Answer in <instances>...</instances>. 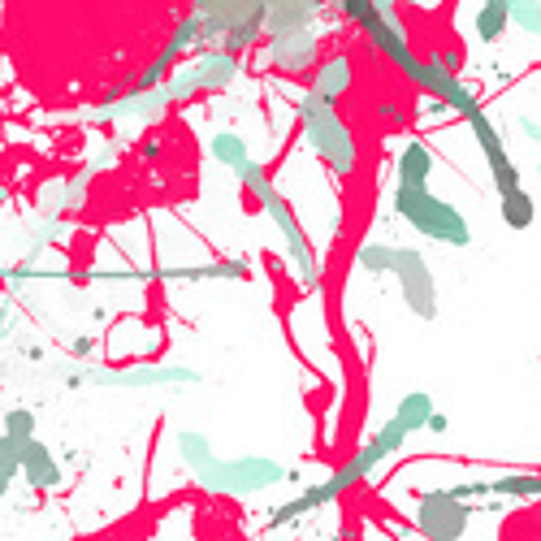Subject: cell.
<instances>
[{"label": "cell", "mask_w": 541, "mask_h": 541, "mask_svg": "<svg viewBox=\"0 0 541 541\" xmlns=\"http://www.w3.org/2000/svg\"><path fill=\"white\" fill-rule=\"evenodd\" d=\"M351 87H355V61L347 57V52H329V57H321L312 65V91L321 100L338 104Z\"/></svg>", "instance_id": "cell-16"}, {"label": "cell", "mask_w": 541, "mask_h": 541, "mask_svg": "<svg viewBox=\"0 0 541 541\" xmlns=\"http://www.w3.org/2000/svg\"><path fill=\"white\" fill-rule=\"evenodd\" d=\"M334 5H338V0H334Z\"/></svg>", "instance_id": "cell-41"}, {"label": "cell", "mask_w": 541, "mask_h": 541, "mask_svg": "<svg viewBox=\"0 0 541 541\" xmlns=\"http://www.w3.org/2000/svg\"><path fill=\"white\" fill-rule=\"evenodd\" d=\"M91 351H96V338H91V334H78V338L70 342V355H74V360H87Z\"/></svg>", "instance_id": "cell-33"}, {"label": "cell", "mask_w": 541, "mask_h": 541, "mask_svg": "<svg viewBox=\"0 0 541 541\" xmlns=\"http://www.w3.org/2000/svg\"><path fill=\"white\" fill-rule=\"evenodd\" d=\"M122 152H126V143H122V139H109V143H104V148H96V152L87 156V169H91V174H100V169H109V165H113Z\"/></svg>", "instance_id": "cell-31"}, {"label": "cell", "mask_w": 541, "mask_h": 541, "mask_svg": "<svg viewBox=\"0 0 541 541\" xmlns=\"http://www.w3.org/2000/svg\"><path fill=\"white\" fill-rule=\"evenodd\" d=\"M498 5H511V0H498Z\"/></svg>", "instance_id": "cell-40"}, {"label": "cell", "mask_w": 541, "mask_h": 541, "mask_svg": "<svg viewBox=\"0 0 541 541\" xmlns=\"http://www.w3.org/2000/svg\"><path fill=\"white\" fill-rule=\"evenodd\" d=\"M433 169H438V161H433L429 143H403V152L394 156V182H407V187H429Z\"/></svg>", "instance_id": "cell-19"}, {"label": "cell", "mask_w": 541, "mask_h": 541, "mask_svg": "<svg viewBox=\"0 0 541 541\" xmlns=\"http://www.w3.org/2000/svg\"><path fill=\"white\" fill-rule=\"evenodd\" d=\"M252 269H247L243 256L234 260H213V265H195V269H156L152 277H169V282H239V277H247Z\"/></svg>", "instance_id": "cell-20"}, {"label": "cell", "mask_w": 541, "mask_h": 541, "mask_svg": "<svg viewBox=\"0 0 541 541\" xmlns=\"http://www.w3.org/2000/svg\"><path fill=\"white\" fill-rule=\"evenodd\" d=\"M394 277L403 286V303L420 321H438V277H433L425 252L416 247H399L394 252Z\"/></svg>", "instance_id": "cell-12"}, {"label": "cell", "mask_w": 541, "mask_h": 541, "mask_svg": "<svg viewBox=\"0 0 541 541\" xmlns=\"http://www.w3.org/2000/svg\"><path fill=\"white\" fill-rule=\"evenodd\" d=\"M325 0H265V31H295V26H312Z\"/></svg>", "instance_id": "cell-18"}, {"label": "cell", "mask_w": 541, "mask_h": 541, "mask_svg": "<svg viewBox=\"0 0 541 541\" xmlns=\"http://www.w3.org/2000/svg\"><path fill=\"white\" fill-rule=\"evenodd\" d=\"M498 217H503L507 230L524 234V230H533V221H537V200L524 187L503 191V195H498Z\"/></svg>", "instance_id": "cell-21"}, {"label": "cell", "mask_w": 541, "mask_h": 541, "mask_svg": "<svg viewBox=\"0 0 541 541\" xmlns=\"http://www.w3.org/2000/svg\"><path fill=\"white\" fill-rule=\"evenodd\" d=\"M5 433H13L18 442L35 438V412H31V407H9V412H5Z\"/></svg>", "instance_id": "cell-29"}, {"label": "cell", "mask_w": 541, "mask_h": 541, "mask_svg": "<svg viewBox=\"0 0 541 541\" xmlns=\"http://www.w3.org/2000/svg\"><path fill=\"white\" fill-rule=\"evenodd\" d=\"M174 109V100H169V87L156 83V87H113L104 104H91L78 117L91 126H104V122H139V126H156L161 117Z\"/></svg>", "instance_id": "cell-10"}, {"label": "cell", "mask_w": 541, "mask_h": 541, "mask_svg": "<svg viewBox=\"0 0 541 541\" xmlns=\"http://www.w3.org/2000/svg\"><path fill=\"white\" fill-rule=\"evenodd\" d=\"M61 234H65V221H61V217H52V213H44V217H39L35 226H31V234H26V252H22V265H35V260H39V252H48V247L57 243Z\"/></svg>", "instance_id": "cell-26"}, {"label": "cell", "mask_w": 541, "mask_h": 541, "mask_svg": "<svg viewBox=\"0 0 541 541\" xmlns=\"http://www.w3.org/2000/svg\"><path fill=\"white\" fill-rule=\"evenodd\" d=\"M394 252H399L394 243H364L360 252H355V269L368 273V277L394 273Z\"/></svg>", "instance_id": "cell-27"}, {"label": "cell", "mask_w": 541, "mask_h": 541, "mask_svg": "<svg viewBox=\"0 0 541 541\" xmlns=\"http://www.w3.org/2000/svg\"><path fill=\"white\" fill-rule=\"evenodd\" d=\"M0 468H9L13 477H22V442L13 433H0Z\"/></svg>", "instance_id": "cell-30"}, {"label": "cell", "mask_w": 541, "mask_h": 541, "mask_svg": "<svg viewBox=\"0 0 541 541\" xmlns=\"http://www.w3.org/2000/svg\"><path fill=\"white\" fill-rule=\"evenodd\" d=\"M22 481L31 485V490H39V494L61 490V481H65L57 455H52L39 438H26V442H22Z\"/></svg>", "instance_id": "cell-14"}, {"label": "cell", "mask_w": 541, "mask_h": 541, "mask_svg": "<svg viewBox=\"0 0 541 541\" xmlns=\"http://www.w3.org/2000/svg\"><path fill=\"white\" fill-rule=\"evenodd\" d=\"M208 156H213L217 165H226L230 174H234V169H239L252 152H247V139L239 135V130H217V135L208 139Z\"/></svg>", "instance_id": "cell-25"}, {"label": "cell", "mask_w": 541, "mask_h": 541, "mask_svg": "<svg viewBox=\"0 0 541 541\" xmlns=\"http://www.w3.org/2000/svg\"><path fill=\"white\" fill-rule=\"evenodd\" d=\"M416 433L403 425L399 416H390L386 425H381L377 433H373V442L368 446H360L347 464H342L334 477H325V481H316V485H308V490H299L295 498H286V503H277L273 507V516L265 520V529H286V524H295V520H303V516H312V511H321V507H329L334 498H342L347 490H355L360 481H368L373 472L386 464L390 455H399L407 442H412Z\"/></svg>", "instance_id": "cell-1"}, {"label": "cell", "mask_w": 541, "mask_h": 541, "mask_svg": "<svg viewBox=\"0 0 541 541\" xmlns=\"http://www.w3.org/2000/svg\"><path fill=\"white\" fill-rule=\"evenodd\" d=\"M299 472L286 468L282 459H269V455H239V459H213L195 485L208 494H221V498H252V494H265L273 485H295Z\"/></svg>", "instance_id": "cell-4"}, {"label": "cell", "mask_w": 541, "mask_h": 541, "mask_svg": "<svg viewBox=\"0 0 541 541\" xmlns=\"http://www.w3.org/2000/svg\"><path fill=\"white\" fill-rule=\"evenodd\" d=\"M342 18L351 26H360L364 39L373 44L381 57H386L394 70H399L407 83L420 87V78H425V57H416V48L407 44V31H403V18H390V13H381L373 0H338Z\"/></svg>", "instance_id": "cell-6"}, {"label": "cell", "mask_w": 541, "mask_h": 541, "mask_svg": "<svg viewBox=\"0 0 541 541\" xmlns=\"http://www.w3.org/2000/svg\"><path fill=\"white\" fill-rule=\"evenodd\" d=\"M433 412H438V399H433L429 390H407L403 399L394 403V416H399L412 433H425V425H429Z\"/></svg>", "instance_id": "cell-23"}, {"label": "cell", "mask_w": 541, "mask_h": 541, "mask_svg": "<svg viewBox=\"0 0 541 541\" xmlns=\"http://www.w3.org/2000/svg\"><path fill=\"white\" fill-rule=\"evenodd\" d=\"M234 178L243 182V191L256 200V208L265 213L277 234H282V247H286V260H290V269H295V282L303 290H316L321 286V260H316L312 252V243H308V234H303V221L299 213L290 208V200L282 191H277V182L269 178V169L256 161V156H247V161L234 169Z\"/></svg>", "instance_id": "cell-2"}, {"label": "cell", "mask_w": 541, "mask_h": 541, "mask_svg": "<svg viewBox=\"0 0 541 541\" xmlns=\"http://www.w3.org/2000/svg\"><path fill=\"white\" fill-rule=\"evenodd\" d=\"M477 516L472 498H459L455 490H425L416 498V533L429 541H464Z\"/></svg>", "instance_id": "cell-11"}, {"label": "cell", "mask_w": 541, "mask_h": 541, "mask_svg": "<svg viewBox=\"0 0 541 541\" xmlns=\"http://www.w3.org/2000/svg\"><path fill=\"white\" fill-rule=\"evenodd\" d=\"M9 490H13V472L0 468V498H9Z\"/></svg>", "instance_id": "cell-38"}, {"label": "cell", "mask_w": 541, "mask_h": 541, "mask_svg": "<svg viewBox=\"0 0 541 541\" xmlns=\"http://www.w3.org/2000/svg\"><path fill=\"white\" fill-rule=\"evenodd\" d=\"M91 169L83 165L74 178H57V182H48L44 191H39V213H52V217H65V213H74V208H83L87 204V187H91Z\"/></svg>", "instance_id": "cell-17"}, {"label": "cell", "mask_w": 541, "mask_h": 541, "mask_svg": "<svg viewBox=\"0 0 541 541\" xmlns=\"http://www.w3.org/2000/svg\"><path fill=\"white\" fill-rule=\"evenodd\" d=\"M139 156H143V161H156V156H161V139H143Z\"/></svg>", "instance_id": "cell-37"}, {"label": "cell", "mask_w": 541, "mask_h": 541, "mask_svg": "<svg viewBox=\"0 0 541 541\" xmlns=\"http://www.w3.org/2000/svg\"><path fill=\"white\" fill-rule=\"evenodd\" d=\"M178 455H182V464H187L191 477H200V472L217 459L208 433H200V429H178Z\"/></svg>", "instance_id": "cell-22"}, {"label": "cell", "mask_w": 541, "mask_h": 541, "mask_svg": "<svg viewBox=\"0 0 541 541\" xmlns=\"http://www.w3.org/2000/svg\"><path fill=\"white\" fill-rule=\"evenodd\" d=\"M394 213H399L416 234L446 247H472V226L451 200H438L429 187H407L394 182Z\"/></svg>", "instance_id": "cell-5"}, {"label": "cell", "mask_w": 541, "mask_h": 541, "mask_svg": "<svg viewBox=\"0 0 541 541\" xmlns=\"http://www.w3.org/2000/svg\"><path fill=\"white\" fill-rule=\"evenodd\" d=\"M507 26H511V5H498V0H485L477 18H472V31H477L481 44H498L507 35Z\"/></svg>", "instance_id": "cell-24"}, {"label": "cell", "mask_w": 541, "mask_h": 541, "mask_svg": "<svg viewBox=\"0 0 541 541\" xmlns=\"http://www.w3.org/2000/svg\"><path fill=\"white\" fill-rule=\"evenodd\" d=\"M243 61L239 52H226V48H204L200 57L191 52V61L174 70L165 78L169 87V100L174 104H191V100H204V96H217V91H226L234 78H239Z\"/></svg>", "instance_id": "cell-9"}, {"label": "cell", "mask_w": 541, "mask_h": 541, "mask_svg": "<svg viewBox=\"0 0 541 541\" xmlns=\"http://www.w3.org/2000/svg\"><path fill=\"white\" fill-rule=\"evenodd\" d=\"M520 130H524V139L541 148V122H537V117H520Z\"/></svg>", "instance_id": "cell-34"}, {"label": "cell", "mask_w": 541, "mask_h": 541, "mask_svg": "<svg viewBox=\"0 0 541 541\" xmlns=\"http://www.w3.org/2000/svg\"><path fill=\"white\" fill-rule=\"evenodd\" d=\"M65 390L83 386H109V390H161V386H200L204 373L187 364H135V368H109V364H78L61 373Z\"/></svg>", "instance_id": "cell-8"}, {"label": "cell", "mask_w": 541, "mask_h": 541, "mask_svg": "<svg viewBox=\"0 0 541 541\" xmlns=\"http://www.w3.org/2000/svg\"><path fill=\"white\" fill-rule=\"evenodd\" d=\"M295 117L303 130V143L316 152V161L329 174L351 178L355 165H360V143H355V130L347 126V117L338 113V104H329L316 91H308V96L295 100Z\"/></svg>", "instance_id": "cell-3"}, {"label": "cell", "mask_w": 541, "mask_h": 541, "mask_svg": "<svg viewBox=\"0 0 541 541\" xmlns=\"http://www.w3.org/2000/svg\"><path fill=\"white\" fill-rule=\"evenodd\" d=\"M22 360H31V364H39V360H44V347H22Z\"/></svg>", "instance_id": "cell-39"}, {"label": "cell", "mask_w": 541, "mask_h": 541, "mask_svg": "<svg viewBox=\"0 0 541 541\" xmlns=\"http://www.w3.org/2000/svg\"><path fill=\"white\" fill-rule=\"evenodd\" d=\"M191 13L204 22V48L217 44L226 52H243L260 44L265 31V0H191Z\"/></svg>", "instance_id": "cell-7"}, {"label": "cell", "mask_w": 541, "mask_h": 541, "mask_svg": "<svg viewBox=\"0 0 541 541\" xmlns=\"http://www.w3.org/2000/svg\"><path fill=\"white\" fill-rule=\"evenodd\" d=\"M511 26L541 39V0H511Z\"/></svg>", "instance_id": "cell-28"}, {"label": "cell", "mask_w": 541, "mask_h": 541, "mask_svg": "<svg viewBox=\"0 0 541 541\" xmlns=\"http://www.w3.org/2000/svg\"><path fill=\"white\" fill-rule=\"evenodd\" d=\"M265 61L277 74H312V65L321 61V35H316V26H295V31L269 35Z\"/></svg>", "instance_id": "cell-13"}, {"label": "cell", "mask_w": 541, "mask_h": 541, "mask_svg": "<svg viewBox=\"0 0 541 541\" xmlns=\"http://www.w3.org/2000/svg\"><path fill=\"white\" fill-rule=\"evenodd\" d=\"M9 329H13V303L5 299V303H0V342L9 338Z\"/></svg>", "instance_id": "cell-35"}, {"label": "cell", "mask_w": 541, "mask_h": 541, "mask_svg": "<svg viewBox=\"0 0 541 541\" xmlns=\"http://www.w3.org/2000/svg\"><path fill=\"white\" fill-rule=\"evenodd\" d=\"M429 57L438 61V65H446V70H451V74H459V70H464V57H459V48H442V52L433 48Z\"/></svg>", "instance_id": "cell-32"}, {"label": "cell", "mask_w": 541, "mask_h": 541, "mask_svg": "<svg viewBox=\"0 0 541 541\" xmlns=\"http://www.w3.org/2000/svg\"><path fill=\"white\" fill-rule=\"evenodd\" d=\"M459 498H541V472H516V477H490V481H464L455 485Z\"/></svg>", "instance_id": "cell-15"}, {"label": "cell", "mask_w": 541, "mask_h": 541, "mask_svg": "<svg viewBox=\"0 0 541 541\" xmlns=\"http://www.w3.org/2000/svg\"><path fill=\"white\" fill-rule=\"evenodd\" d=\"M446 429H451V420H446L442 412H433V416H429V425H425V433H433V438H442Z\"/></svg>", "instance_id": "cell-36"}]
</instances>
